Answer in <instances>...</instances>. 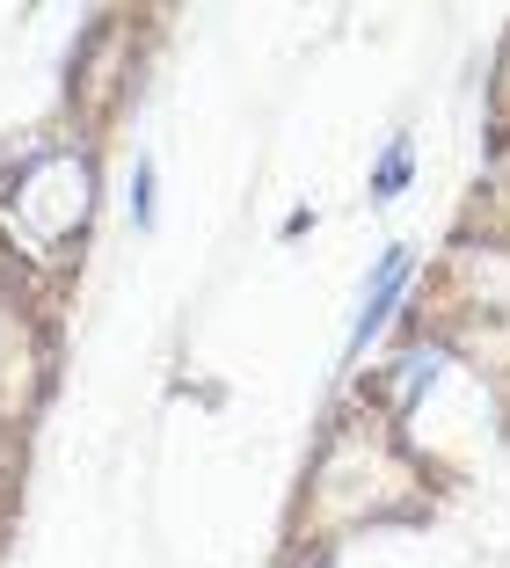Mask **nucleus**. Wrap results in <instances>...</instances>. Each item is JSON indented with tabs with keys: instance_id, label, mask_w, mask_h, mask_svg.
<instances>
[{
	"instance_id": "nucleus-1",
	"label": "nucleus",
	"mask_w": 510,
	"mask_h": 568,
	"mask_svg": "<svg viewBox=\"0 0 510 568\" xmlns=\"http://www.w3.org/2000/svg\"><path fill=\"white\" fill-rule=\"evenodd\" d=\"M88 219H96V161L67 139L30 146V161L0 183V234L30 263H67Z\"/></svg>"
},
{
	"instance_id": "nucleus-2",
	"label": "nucleus",
	"mask_w": 510,
	"mask_h": 568,
	"mask_svg": "<svg viewBox=\"0 0 510 568\" xmlns=\"http://www.w3.org/2000/svg\"><path fill=\"white\" fill-rule=\"evenodd\" d=\"M444 365H452V357H444V343H409L394 365L379 372V402H387V416H394V423H416V408L438 394Z\"/></svg>"
},
{
	"instance_id": "nucleus-3",
	"label": "nucleus",
	"mask_w": 510,
	"mask_h": 568,
	"mask_svg": "<svg viewBox=\"0 0 510 568\" xmlns=\"http://www.w3.org/2000/svg\"><path fill=\"white\" fill-rule=\"evenodd\" d=\"M409 270H416V255H409V248H387V255H379L372 284H364V300H358V321H350V351H364V343H372V335L394 321L401 292H409Z\"/></svg>"
},
{
	"instance_id": "nucleus-4",
	"label": "nucleus",
	"mask_w": 510,
	"mask_h": 568,
	"mask_svg": "<svg viewBox=\"0 0 510 568\" xmlns=\"http://www.w3.org/2000/svg\"><path fill=\"white\" fill-rule=\"evenodd\" d=\"M409 175H416V146H409V139H387V153H379V168H372V204L379 197H401Z\"/></svg>"
},
{
	"instance_id": "nucleus-5",
	"label": "nucleus",
	"mask_w": 510,
	"mask_h": 568,
	"mask_svg": "<svg viewBox=\"0 0 510 568\" xmlns=\"http://www.w3.org/2000/svg\"><path fill=\"white\" fill-rule=\"evenodd\" d=\"M132 219H139V226H153V161L132 168Z\"/></svg>"
},
{
	"instance_id": "nucleus-6",
	"label": "nucleus",
	"mask_w": 510,
	"mask_h": 568,
	"mask_svg": "<svg viewBox=\"0 0 510 568\" xmlns=\"http://www.w3.org/2000/svg\"><path fill=\"white\" fill-rule=\"evenodd\" d=\"M313 568H329V561H313Z\"/></svg>"
}]
</instances>
